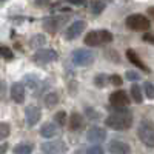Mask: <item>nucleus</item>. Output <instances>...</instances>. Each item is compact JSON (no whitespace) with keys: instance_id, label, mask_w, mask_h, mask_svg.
Listing matches in <instances>:
<instances>
[{"instance_id":"31","label":"nucleus","mask_w":154,"mask_h":154,"mask_svg":"<svg viewBox=\"0 0 154 154\" xmlns=\"http://www.w3.org/2000/svg\"><path fill=\"white\" fill-rule=\"evenodd\" d=\"M122 77L120 75H117V74H114V75H109V83L111 85H114V86H120L122 85Z\"/></svg>"},{"instance_id":"29","label":"nucleus","mask_w":154,"mask_h":154,"mask_svg":"<svg viewBox=\"0 0 154 154\" xmlns=\"http://www.w3.org/2000/svg\"><path fill=\"white\" fill-rule=\"evenodd\" d=\"M125 77H126V80H130V82H137V80H140V74L136 72V71H126Z\"/></svg>"},{"instance_id":"17","label":"nucleus","mask_w":154,"mask_h":154,"mask_svg":"<svg viewBox=\"0 0 154 154\" xmlns=\"http://www.w3.org/2000/svg\"><path fill=\"white\" fill-rule=\"evenodd\" d=\"M68 125H69V130H71V131H79L80 128L83 126V117H82L79 112H72V114L69 116Z\"/></svg>"},{"instance_id":"34","label":"nucleus","mask_w":154,"mask_h":154,"mask_svg":"<svg viewBox=\"0 0 154 154\" xmlns=\"http://www.w3.org/2000/svg\"><path fill=\"white\" fill-rule=\"evenodd\" d=\"M143 40L148 42V43H154V35L152 34H145L143 35Z\"/></svg>"},{"instance_id":"23","label":"nucleus","mask_w":154,"mask_h":154,"mask_svg":"<svg viewBox=\"0 0 154 154\" xmlns=\"http://www.w3.org/2000/svg\"><path fill=\"white\" fill-rule=\"evenodd\" d=\"M105 8H106V3L105 2H91V3H89V9H91V12H93L94 16L102 14Z\"/></svg>"},{"instance_id":"19","label":"nucleus","mask_w":154,"mask_h":154,"mask_svg":"<svg viewBox=\"0 0 154 154\" xmlns=\"http://www.w3.org/2000/svg\"><path fill=\"white\" fill-rule=\"evenodd\" d=\"M108 83H109V75H106V74H103V72L97 74V75L94 77V85H96V88H99V89L108 86Z\"/></svg>"},{"instance_id":"22","label":"nucleus","mask_w":154,"mask_h":154,"mask_svg":"<svg viewBox=\"0 0 154 154\" xmlns=\"http://www.w3.org/2000/svg\"><path fill=\"white\" fill-rule=\"evenodd\" d=\"M131 97L136 103H142L143 97H142V91H140V85H137V83L131 85Z\"/></svg>"},{"instance_id":"4","label":"nucleus","mask_w":154,"mask_h":154,"mask_svg":"<svg viewBox=\"0 0 154 154\" xmlns=\"http://www.w3.org/2000/svg\"><path fill=\"white\" fill-rule=\"evenodd\" d=\"M126 28H130L131 31H148L151 28V22L148 17L143 14H131L125 19Z\"/></svg>"},{"instance_id":"6","label":"nucleus","mask_w":154,"mask_h":154,"mask_svg":"<svg viewBox=\"0 0 154 154\" xmlns=\"http://www.w3.org/2000/svg\"><path fill=\"white\" fill-rule=\"evenodd\" d=\"M72 62L77 66H89L94 62V54L89 49L80 48V49H74L72 51Z\"/></svg>"},{"instance_id":"12","label":"nucleus","mask_w":154,"mask_h":154,"mask_svg":"<svg viewBox=\"0 0 154 154\" xmlns=\"http://www.w3.org/2000/svg\"><path fill=\"white\" fill-rule=\"evenodd\" d=\"M86 139H88V142L99 145V143H102L106 139V131L103 130V128H100V126H91L86 131Z\"/></svg>"},{"instance_id":"15","label":"nucleus","mask_w":154,"mask_h":154,"mask_svg":"<svg viewBox=\"0 0 154 154\" xmlns=\"http://www.w3.org/2000/svg\"><path fill=\"white\" fill-rule=\"evenodd\" d=\"M59 134V126L53 122H48L45 125H42L40 128V136L42 137H46V139H53Z\"/></svg>"},{"instance_id":"13","label":"nucleus","mask_w":154,"mask_h":154,"mask_svg":"<svg viewBox=\"0 0 154 154\" xmlns=\"http://www.w3.org/2000/svg\"><path fill=\"white\" fill-rule=\"evenodd\" d=\"M108 151L111 154H131V148L122 140H111L108 145Z\"/></svg>"},{"instance_id":"16","label":"nucleus","mask_w":154,"mask_h":154,"mask_svg":"<svg viewBox=\"0 0 154 154\" xmlns=\"http://www.w3.org/2000/svg\"><path fill=\"white\" fill-rule=\"evenodd\" d=\"M126 57H128V60H130L133 65H136L137 68H140L143 72H149V68L145 65L142 60H140V57L136 54V51H134V49H128V51H126Z\"/></svg>"},{"instance_id":"5","label":"nucleus","mask_w":154,"mask_h":154,"mask_svg":"<svg viewBox=\"0 0 154 154\" xmlns=\"http://www.w3.org/2000/svg\"><path fill=\"white\" fill-rule=\"evenodd\" d=\"M57 59H59V54L54 49H48V48L37 49L34 53V56H32V62L35 63V65H46V63L56 62Z\"/></svg>"},{"instance_id":"25","label":"nucleus","mask_w":154,"mask_h":154,"mask_svg":"<svg viewBox=\"0 0 154 154\" xmlns=\"http://www.w3.org/2000/svg\"><path fill=\"white\" fill-rule=\"evenodd\" d=\"M0 57L5 59V60H12L14 59V53H12V49L8 48V46H0Z\"/></svg>"},{"instance_id":"28","label":"nucleus","mask_w":154,"mask_h":154,"mask_svg":"<svg viewBox=\"0 0 154 154\" xmlns=\"http://www.w3.org/2000/svg\"><path fill=\"white\" fill-rule=\"evenodd\" d=\"M23 80L28 83L29 88H35V86L38 85V79H37V77H34V75H25Z\"/></svg>"},{"instance_id":"18","label":"nucleus","mask_w":154,"mask_h":154,"mask_svg":"<svg viewBox=\"0 0 154 154\" xmlns=\"http://www.w3.org/2000/svg\"><path fill=\"white\" fill-rule=\"evenodd\" d=\"M43 102H45V106L46 108H54L59 103V94L57 93H48L43 97Z\"/></svg>"},{"instance_id":"30","label":"nucleus","mask_w":154,"mask_h":154,"mask_svg":"<svg viewBox=\"0 0 154 154\" xmlns=\"http://www.w3.org/2000/svg\"><path fill=\"white\" fill-rule=\"evenodd\" d=\"M86 154H105V152H103V148L100 145H93L86 149Z\"/></svg>"},{"instance_id":"11","label":"nucleus","mask_w":154,"mask_h":154,"mask_svg":"<svg viewBox=\"0 0 154 154\" xmlns=\"http://www.w3.org/2000/svg\"><path fill=\"white\" fill-rule=\"evenodd\" d=\"M86 28V22L85 20H75L72 22L69 26L66 28L65 31V38L66 40H74V38H77Z\"/></svg>"},{"instance_id":"10","label":"nucleus","mask_w":154,"mask_h":154,"mask_svg":"<svg viewBox=\"0 0 154 154\" xmlns=\"http://www.w3.org/2000/svg\"><path fill=\"white\" fill-rule=\"evenodd\" d=\"M40 117H42V111L37 105H29L25 108V120H26V125L29 128L35 126L38 120H40Z\"/></svg>"},{"instance_id":"36","label":"nucleus","mask_w":154,"mask_h":154,"mask_svg":"<svg viewBox=\"0 0 154 154\" xmlns=\"http://www.w3.org/2000/svg\"><path fill=\"white\" fill-rule=\"evenodd\" d=\"M148 12H149V14L154 17V8H149V9H148Z\"/></svg>"},{"instance_id":"33","label":"nucleus","mask_w":154,"mask_h":154,"mask_svg":"<svg viewBox=\"0 0 154 154\" xmlns=\"http://www.w3.org/2000/svg\"><path fill=\"white\" fill-rule=\"evenodd\" d=\"M5 93H6V83L0 80V102L3 100V97H5Z\"/></svg>"},{"instance_id":"27","label":"nucleus","mask_w":154,"mask_h":154,"mask_svg":"<svg viewBox=\"0 0 154 154\" xmlns=\"http://www.w3.org/2000/svg\"><path fill=\"white\" fill-rule=\"evenodd\" d=\"M11 134V126L8 123H0V140H5Z\"/></svg>"},{"instance_id":"32","label":"nucleus","mask_w":154,"mask_h":154,"mask_svg":"<svg viewBox=\"0 0 154 154\" xmlns=\"http://www.w3.org/2000/svg\"><path fill=\"white\" fill-rule=\"evenodd\" d=\"M85 112H86V116L89 119H100V114L99 112H96L94 111V108H86L85 109Z\"/></svg>"},{"instance_id":"14","label":"nucleus","mask_w":154,"mask_h":154,"mask_svg":"<svg viewBox=\"0 0 154 154\" xmlns=\"http://www.w3.org/2000/svg\"><path fill=\"white\" fill-rule=\"evenodd\" d=\"M11 99H12V102H16V103H19V105H22L25 102V86H23V83H20V82L12 83V86H11Z\"/></svg>"},{"instance_id":"8","label":"nucleus","mask_w":154,"mask_h":154,"mask_svg":"<svg viewBox=\"0 0 154 154\" xmlns=\"http://www.w3.org/2000/svg\"><path fill=\"white\" fill-rule=\"evenodd\" d=\"M40 149L43 154H65L68 146L63 140H53V142H43Z\"/></svg>"},{"instance_id":"26","label":"nucleus","mask_w":154,"mask_h":154,"mask_svg":"<svg viewBox=\"0 0 154 154\" xmlns=\"http://www.w3.org/2000/svg\"><path fill=\"white\" fill-rule=\"evenodd\" d=\"M143 91H145V96L149 100H154V85L151 82H145L143 83Z\"/></svg>"},{"instance_id":"2","label":"nucleus","mask_w":154,"mask_h":154,"mask_svg":"<svg viewBox=\"0 0 154 154\" xmlns=\"http://www.w3.org/2000/svg\"><path fill=\"white\" fill-rule=\"evenodd\" d=\"M83 42L86 46H100V45H106L112 42V34L108 29H96V31H89Z\"/></svg>"},{"instance_id":"35","label":"nucleus","mask_w":154,"mask_h":154,"mask_svg":"<svg viewBox=\"0 0 154 154\" xmlns=\"http://www.w3.org/2000/svg\"><path fill=\"white\" fill-rule=\"evenodd\" d=\"M69 5H77V6H83V5H86V2H69Z\"/></svg>"},{"instance_id":"24","label":"nucleus","mask_w":154,"mask_h":154,"mask_svg":"<svg viewBox=\"0 0 154 154\" xmlns=\"http://www.w3.org/2000/svg\"><path fill=\"white\" fill-rule=\"evenodd\" d=\"M54 122L57 126H65L66 125V112L65 111H57L54 114Z\"/></svg>"},{"instance_id":"21","label":"nucleus","mask_w":154,"mask_h":154,"mask_svg":"<svg viewBox=\"0 0 154 154\" xmlns=\"http://www.w3.org/2000/svg\"><path fill=\"white\" fill-rule=\"evenodd\" d=\"M46 43V38H45V35H42V34H35L31 40H29V46L31 48H40L42 49V46Z\"/></svg>"},{"instance_id":"7","label":"nucleus","mask_w":154,"mask_h":154,"mask_svg":"<svg viewBox=\"0 0 154 154\" xmlns=\"http://www.w3.org/2000/svg\"><path fill=\"white\" fill-rule=\"evenodd\" d=\"M66 20H68V16H51V17H46V19H43V28L48 32L54 34L63 26V23H66Z\"/></svg>"},{"instance_id":"9","label":"nucleus","mask_w":154,"mask_h":154,"mask_svg":"<svg viewBox=\"0 0 154 154\" xmlns=\"http://www.w3.org/2000/svg\"><path fill=\"white\" fill-rule=\"evenodd\" d=\"M109 103L117 108V109H123L130 105V97H128V93L123 91V89H119V91H114L109 96Z\"/></svg>"},{"instance_id":"20","label":"nucleus","mask_w":154,"mask_h":154,"mask_svg":"<svg viewBox=\"0 0 154 154\" xmlns=\"http://www.w3.org/2000/svg\"><path fill=\"white\" fill-rule=\"evenodd\" d=\"M34 149V146L31 143H17L14 146V149H12V152L14 154H31Z\"/></svg>"},{"instance_id":"1","label":"nucleus","mask_w":154,"mask_h":154,"mask_svg":"<svg viewBox=\"0 0 154 154\" xmlns=\"http://www.w3.org/2000/svg\"><path fill=\"white\" fill-rule=\"evenodd\" d=\"M105 125L116 131H125L133 126V112L130 109H116L105 119Z\"/></svg>"},{"instance_id":"3","label":"nucleus","mask_w":154,"mask_h":154,"mask_svg":"<svg viewBox=\"0 0 154 154\" xmlns=\"http://www.w3.org/2000/svg\"><path fill=\"white\" fill-rule=\"evenodd\" d=\"M137 137L145 146L154 148V123L151 120H142L137 128Z\"/></svg>"}]
</instances>
